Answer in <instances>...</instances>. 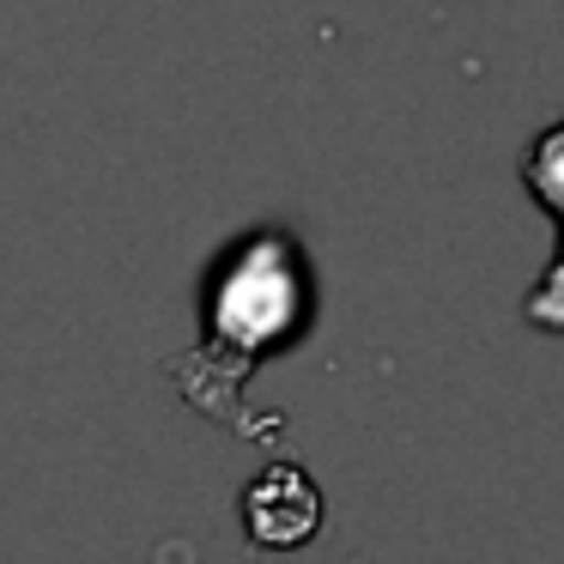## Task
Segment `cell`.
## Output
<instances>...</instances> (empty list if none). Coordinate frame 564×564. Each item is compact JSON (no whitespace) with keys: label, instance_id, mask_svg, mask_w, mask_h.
Here are the masks:
<instances>
[{"label":"cell","instance_id":"cell-2","mask_svg":"<svg viewBox=\"0 0 564 564\" xmlns=\"http://www.w3.org/2000/svg\"><path fill=\"white\" fill-rule=\"evenodd\" d=\"M322 516H328L322 486H316V474H310L297 455L268 462L243 486V498H237V522H243V540L256 552H297V546H310V540L322 534Z\"/></svg>","mask_w":564,"mask_h":564},{"label":"cell","instance_id":"cell-1","mask_svg":"<svg viewBox=\"0 0 564 564\" xmlns=\"http://www.w3.org/2000/svg\"><path fill=\"white\" fill-rule=\"evenodd\" d=\"M310 322H316V273L292 231L261 225L213 256L200 280V346L261 365L304 346Z\"/></svg>","mask_w":564,"mask_h":564},{"label":"cell","instance_id":"cell-3","mask_svg":"<svg viewBox=\"0 0 564 564\" xmlns=\"http://www.w3.org/2000/svg\"><path fill=\"white\" fill-rule=\"evenodd\" d=\"M516 176H522L528 200H534V207L552 219V231H558V249H552L546 273H540V280L528 285V297H522V322L534 334L564 340V116H552L546 128H534V134L522 140Z\"/></svg>","mask_w":564,"mask_h":564}]
</instances>
